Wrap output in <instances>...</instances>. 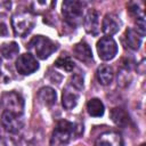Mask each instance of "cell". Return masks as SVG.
<instances>
[{
	"label": "cell",
	"instance_id": "cell-14",
	"mask_svg": "<svg viewBox=\"0 0 146 146\" xmlns=\"http://www.w3.org/2000/svg\"><path fill=\"white\" fill-rule=\"evenodd\" d=\"M111 119H112V121L116 125L122 127V128L128 127L130 124V122H131V119H130L128 112L124 108H121V107L112 108V111H111Z\"/></svg>",
	"mask_w": 146,
	"mask_h": 146
},
{
	"label": "cell",
	"instance_id": "cell-6",
	"mask_svg": "<svg viewBox=\"0 0 146 146\" xmlns=\"http://www.w3.org/2000/svg\"><path fill=\"white\" fill-rule=\"evenodd\" d=\"M97 52L100 59L111 60L117 54V44L112 36H103L97 42Z\"/></svg>",
	"mask_w": 146,
	"mask_h": 146
},
{
	"label": "cell",
	"instance_id": "cell-8",
	"mask_svg": "<svg viewBox=\"0 0 146 146\" xmlns=\"http://www.w3.org/2000/svg\"><path fill=\"white\" fill-rule=\"evenodd\" d=\"M1 124L6 131H8L10 133H16L24 125L23 115H18V114H14V113L3 111L1 114Z\"/></svg>",
	"mask_w": 146,
	"mask_h": 146
},
{
	"label": "cell",
	"instance_id": "cell-19",
	"mask_svg": "<svg viewBox=\"0 0 146 146\" xmlns=\"http://www.w3.org/2000/svg\"><path fill=\"white\" fill-rule=\"evenodd\" d=\"M55 66L59 67L60 70L65 71V72H72L75 67V64L72 59V57L67 54H63L62 56H59L56 62H55Z\"/></svg>",
	"mask_w": 146,
	"mask_h": 146
},
{
	"label": "cell",
	"instance_id": "cell-9",
	"mask_svg": "<svg viewBox=\"0 0 146 146\" xmlns=\"http://www.w3.org/2000/svg\"><path fill=\"white\" fill-rule=\"evenodd\" d=\"M80 91L81 90H79L71 83H68L65 87V89L63 90V95H62V104L64 108L72 110L76 106L79 97H80Z\"/></svg>",
	"mask_w": 146,
	"mask_h": 146
},
{
	"label": "cell",
	"instance_id": "cell-7",
	"mask_svg": "<svg viewBox=\"0 0 146 146\" xmlns=\"http://www.w3.org/2000/svg\"><path fill=\"white\" fill-rule=\"evenodd\" d=\"M15 66H16L17 72L22 75H29L39 70V63L36 58L30 52L19 55L18 58L16 59Z\"/></svg>",
	"mask_w": 146,
	"mask_h": 146
},
{
	"label": "cell",
	"instance_id": "cell-2",
	"mask_svg": "<svg viewBox=\"0 0 146 146\" xmlns=\"http://www.w3.org/2000/svg\"><path fill=\"white\" fill-rule=\"evenodd\" d=\"M75 131L74 123L67 120L58 121L50 138V146H66L75 135Z\"/></svg>",
	"mask_w": 146,
	"mask_h": 146
},
{
	"label": "cell",
	"instance_id": "cell-21",
	"mask_svg": "<svg viewBox=\"0 0 146 146\" xmlns=\"http://www.w3.org/2000/svg\"><path fill=\"white\" fill-rule=\"evenodd\" d=\"M0 80L3 83H8L11 80V71H10V68L9 70H6L3 67L0 68Z\"/></svg>",
	"mask_w": 146,
	"mask_h": 146
},
{
	"label": "cell",
	"instance_id": "cell-16",
	"mask_svg": "<svg viewBox=\"0 0 146 146\" xmlns=\"http://www.w3.org/2000/svg\"><path fill=\"white\" fill-rule=\"evenodd\" d=\"M124 39L127 42V46L132 49V50H138L140 44H141V40L143 36L135 30V29H128L124 33Z\"/></svg>",
	"mask_w": 146,
	"mask_h": 146
},
{
	"label": "cell",
	"instance_id": "cell-17",
	"mask_svg": "<svg viewBox=\"0 0 146 146\" xmlns=\"http://www.w3.org/2000/svg\"><path fill=\"white\" fill-rule=\"evenodd\" d=\"M38 98L39 100L46 105V106H51L56 103V99H57V94L56 91L50 88V87H43L39 90L38 92Z\"/></svg>",
	"mask_w": 146,
	"mask_h": 146
},
{
	"label": "cell",
	"instance_id": "cell-12",
	"mask_svg": "<svg viewBox=\"0 0 146 146\" xmlns=\"http://www.w3.org/2000/svg\"><path fill=\"white\" fill-rule=\"evenodd\" d=\"M121 27V21L119 17L114 14H106L103 23H102V31L106 34V36L114 35L115 33L119 32Z\"/></svg>",
	"mask_w": 146,
	"mask_h": 146
},
{
	"label": "cell",
	"instance_id": "cell-18",
	"mask_svg": "<svg viewBox=\"0 0 146 146\" xmlns=\"http://www.w3.org/2000/svg\"><path fill=\"white\" fill-rule=\"evenodd\" d=\"M87 111H88L89 115H91L94 117H100V116L104 115L105 107H104V104L100 99L91 98L87 103Z\"/></svg>",
	"mask_w": 146,
	"mask_h": 146
},
{
	"label": "cell",
	"instance_id": "cell-13",
	"mask_svg": "<svg viewBox=\"0 0 146 146\" xmlns=\"http://www.w3.org/2000/svg\"><path fill=\"white\" fill-rule=\"evenodd\" d=\"M73 55L79 60L84 62V63H89L90 60H92V51H91L89 44L86 43L84 41H81V42H79L74 46Z\"/></svg>",
	"mask_w": 146,
	"mask_h": 146
},
{
	"label": "cell",
	"instance_id": "cell-4",
	"mask_svg": "<svg viewBox=\"0 0 146 146\" xmlns=\"http://www.w3.org/2000/svg\"><path fill=\"white\" fill-rule=\"evenodd\" d=\"M11 26H13L15 35L24 38L35 26V18L29 11L16 13L11 17Z\"/></svg>",
	"mask_w": 146,
	"mask_h": 146
},
{
	"label": "cell",
	"instance_id": "cell-23",
	"mask_svg": "<svg viewBox=\"0 0 146 146\" xmlns=\"http://www.w3.org/2000/svg\"><path fill=\"white\" fill-rule=\"evenodd\" d=\"M140 146H146V145H145V144H141V145H140Z\"/></svg>",
	"mask_w": 146,
	"mask_h": 146
},
{
	"label": "cell",
	"instance_id": "cell-5",
	"mask_svg": "<svg viewBox=\"0 0 146 146\" xmlns=\"http://www.w3.org/2000/svg\"><path fill=\"white\" fill-rule=\"evenodd\" d=\"M1 104L5 111L23 115L24 112V99L16 91H7L1 97Z\"/></svg>",
	"mask_w": 146,
	"mask_h": 146
},
{
	"label": "cell",
	"instance_id": "cell-15",
	"mask_svg": "<svg viewBox=\"0 0 146 146\" xmlns=\"http://www.w3.org/2000/svg\"><path fill=\"white\" fill-rule=\"evenodd\" d=\"M97 80L100 84L107 86L113 81L114 78V71L110 65L103 64L97 68Z\"/></svg>",
	"mask_w": 146,
	"mask_h": 146
},
{
	"label": "cell",
	"instance_id": "cell-1",
	"mask_svg": "<svg viewBox=\"0 0 146 146\" xmlns=\"http://www.w3.org/2000/svg\"><path fill=\"white\" fill-rule=\"evenodd\" d=\"M27 47H29L30 51L32 52V55L40 59L48 58L50 55H52L58 49V44L55 41H52L51 39H49L47 36H43V35L33 36L30 40Z\"/></svg>",
	"mask_w": 146,
	"mask_h": 146
},
{
	"label": "cell",
	"instance_id": "cell-10",
	"mask_svg": "<svg viewBox=\"0 0 146 146\" xmlns=\"http://www.w3.org/2000/svg\"><path fill=\"white\" fill-rule=\"evenodd\" d=\"M83 26L87 33L97 35L99 33V15L96 10L89 9L83 17Z\"/></svg>",
	"mask_w": 146,
	"mask_h": 146
},
{
	"label": "cell",
	"instance_id": "cell-3",
	"mask_svg": "<svg viewBox=\"0 0 146 146\" xmlns=\"http://www.w3.org/2000/svg\"><path fill=\"white\" fill-rule=\"evenodd\" d=\"M86 3L75 0H66L62 5V14L67 24L78 26L83 22Z\"/></svg>",
	"mask_w": 146,
	"mask_h": 146
},
{
	"label": "cell",
	"instance_id": "cell-22",
	"mask_svg": "<svg viewBox=\"0 0 146 146\" xmlns=\"http://www.w3.org/2000/svg\"><path fill=\"white\" fill-rule=\"evenodd\" d=\"M0 35H8V29H7V24H6V19L3 16H0Z\"/></svg>",
	"mask_w": 146,
	"mask_h": 146
},
{
	"label": "cell",
	"instance_id": "cell-11",
	"mask_svg": "<svg viewBox=\"0 0 146 146\" xmlns=\"http://www.w3.org/2000/svg\"><path fill=\"white\" fill-rule=\"evenodd\" d=\"M96 146H123V138L116 131H106L96 139Z\"/></svg>",
	"mask_w": 146,
	"mask_h": 146
},
{
	"label": "cell",
	"instance_id": "cell-20",
	"mask_svg": "<svg viewBox=\"0 0 146 146\" xmlns=\"http://www.w3.org/2000/svg\"><path fill=\"white\" fill-rule=\"evenodd\" d=\"M18 51H19V47L14 41L3 43L0 48V52H1L2 57L6 59H11L13 57H15L18 54Z\"/></svg>",
	"mask_w": 146,
	"mask_h": 146
}]
</instances>
